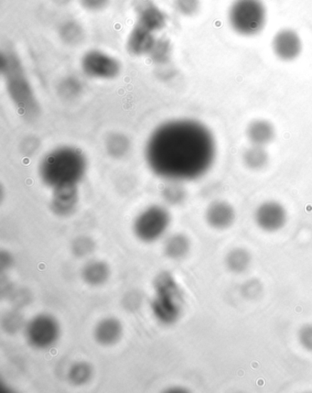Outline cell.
<instances>
[{"instance_id": "14", "label": "cell", "mask_w": 312, "mask_h": 393, "mask_svg": "<svg viewBox=\"0 0 312 393\" xmlns=\"http://www.w3.org/2000/svg\"><path fill=\"white\" fill-rule=\"evenodd\" d=\"M156 40L155 33L135 23L128 35L125 48L131 56H147Z\"/></svg>"}, {"instance_id": "12", "label": "cell", "mask_w": 312, "mask_h": 393, "mask_svg": "<svg viewBox=\"0 0 312 393\" xmlns=\"http://www.w3.org/2000/svg\"><path fill=\"white\" fill-rule=\"evenodd\" d=\"M79 203L78 185H67L53 189L51 210L58 216L67 217L76 212Z\"/></svg>"}, {"instance_id": "29", "label": "cell", "mask_w": 312, "mask_h": 393, "mask_svg": "<svg viewBox=\"0 0 312 393\" xmlns=\"http://www.w3.org/2000/svg\"><path fill=\"white\" fill-rule=\"evenodd\" d=\"M80 6L85 11L96 14L104 11L110 4L111 0H78Z\"/></svg>"}, {"instance_id": "1", "label": "cell", "mask_w": 312, "mask_h": 393, "mask_svg": "<svg viewBox=\"0 0 312 393\" xmlns=\"http://www.w3.org/2000/svg\"><path fill=\"white\" fill-rule=\"evenodd\" d=\"M217 140L207 125L192 118H177L159 125L145 145V161L163 180L194 181L214 164Z\"/></svg>"}, {"instance_id": "7", "label": "cell", "mask_w": 312, "mask_h": 393, "mask_svg": "<svg viewBox=\"0 0 312 393\" xmlns=\"http://www.w3.org/2000/svg\"><path fill=\"white\" fill-rule=\"evenodd\" d=\"M80 66L83 75L101 81L117 79L122 72V65L117 57L98 49H91L83 53Z\"/></svg>"}, {"instance_id": "20", "label": "cell", "mask_w": 312, "mask_h": 393, "mask_svg": "<svg viewBox=\"0 0 312 393\" xmlns=\"http://www.w3.org/2000/svg\"><path fill=\"white\" fill-rule=\"evenodd\" d=\"M244 166L251 171H261L269 164V153L266 147L251 145L244 152Z\"/></svg>"}, {"instance_id": "13", "label": "cell", "mask_w": 312, "mask_h": 393, "mask_svg": "<svg viewBox=\"0 0 312 393\" xmlns=\"http://www.w3.org/2000/svg\"><path fill=\"white\" fill-rule=\"evenodd\" d=\"M236 219V209L227 201H214L209 204L205 211V220L208 225L214 229H228L234 225Z\"/></svg>"}, {"instance_id": "25", "label": "cell", "mask_w": 312, "mask_h": 393, "mask_svg": "<svg viewBox=\"0 0 312 393\" xmlns=\"http://www.w3.org/2000/svg\"><path fill=\"white\" fill-rule=\"evenodd\" d=\"M162 197L168 204H179L184 201L186 192L181 182L168 181V184L163 188Z\"/></svg>"}, {"instance_id": "24", "label": "cell", "mask_w": 312, "mask_h": 393, "mask_svg": "<svg viewBox=\"0 0 312 393\" xmlns=\"http://www.w3.org/2000/svg\"><path fill=\"white\" fill-rule=\"evenodd\" d=\"M93 376V367L85 361H78L73 364L68 372V379L73 385H85Z\"/></svg>"}, {"instance_id": "17", "label": "cell", "mask_w": 312, "mask_h": 393, "mask_svg": "<svg viewBox=\"0 0 312 393\" xmlns=\"http://www.w3.org/2000/svg\"><path fill=\"white\" fill-rule=\"evenodd\" d=\"M110 277V268L102 261H92L83 268V280L89 285L100 286L108 282Z\"/></svg>"}, {"instance_id": "27", "label": "cell", "mask_w": 312, "mask_h": 393, "mask_svg": "<svg viewBox=\"0 0 312 393\" xmlns=\"http://www.w3.org/2000/svg\"><path fill=\"white\" fill-rule=\"evenodd\" d=\"M175 8L182 17H194L201 11L202 0H175Z\"/></svg>"}, {"instance_id": "15", "label": "cell", "mask_w": 312, "mask_h": 393, "mask_svg": "<svg viewBox=\"0 0 312 393\" xmlns=\"http://www.w3.org/2000/svg\"><path fill=\"white\" fill-rule=\"evenodd\" d=\"M246 136L251 145L266 147L274 142L276 127L269 120L257 118L247 125Z\"/></svg>"}, {"instance_id": "10", "label": "cell", "mask_w": 312, "mask_h": 393, "mask_svg": "<svg viewBox=\"0 0 312 393\" xmlns=\"http://www.w3.org/2000/svg\"><path fill=\"white\" fill-rule=\"evenodd\" d=\"M254 219L256 226L263 231L274 233L287 224L288 212L282 204L269 200L257 206Z\"/></svg>"}, {"instance_id": "28", "label": "cell", "mask_w": 312, "mask_h": 393, "mask_svg": "<svg viewBox=\"0 0 312 393\" xmlns=\"http://www.w3.org/2000/svg\"><path fill=\"white\" fill-rule=\"evenodd\" d=\"M95 243L88 236H79L72 243L73 254L78 258L86 257L94 252Z\"/></svg>"}, {"instance_id": "5", "label": "cell", "mask_w": 312, "mask_h": 393, "mask_svg": "<svg viewBox=\"0 0 312 393\" xmlns=\"http://www.w3.org/2000/svg\"><path fill=\"white\" fill-rule=\"evenodd\" d=\"M155 295L151 302L154 316L163 325H173L181 318L183 295L175 277L162 271L154 280Z\"/></svg>"}, {"instance_id": "18", "label": "cell", "mask_w": 312, "mask_h": 393, "mask_svg": "<svg viewBox=\"0 0 312 393\" xmlns=\"http://www.w3.org/2000/svg\"><path fill=\"white\" fill-rule=\"evenodd\" d=\"M191 251V241L187 236L177 233L170 236L164 243V253L172 260H181Z\"/></svg>"}, {"instance_id": "11", "label": "cell", "mask_w": 312, "mask_h": 393, "mask_svg": "<svg viewBox=\"0 0 312 393\" xmlns=\"http://www.w3.org/2000/svg\"><path fill=\"white\" fill-rule=\"evenodd\" d=\"M136 24L153 33H160L167 27L168 15L151 0H143L136 6Z\"/></svg>"}, {"instance_id": "19", "label": "cell", "mask_w": 312, "mask_h": 393, "mask_svg": "<svg viewBox=\"0 0 312 393\" xmlns=\"http://www.w3.org/2000/svg\"><path fill=\"white\" fill-rule=\"evenodd\" d=\"M58 36L66 46H76L85 39V30L79 21L71 19L61 23L58 28Z\"/></svg>"}, {"instance_id": "4", "label": "cell", "mask_w": 312, "mask_h": 393, "mask_svg": "<svg viewBox=\"0 0 312 393\" xmlns=\"http://www.w3.org/2000/svg\"><path fill=\"white\" fill-rule=\"evenodd\" d=\"M228 26L243 38L259 36L269 21V9L264 0H233L227 9Z\"/></svg>"}, {"instance_id": "6", "label": "cell", "mask_w": 312, "mask_h": 393, "mask_svg": "<svg viewBox=\"0 0 312 393\" xmlns=\"http://www.w3.org/2000/svg\"><path fill=\"white\" fill-rule=\"evenodd\" d=\"M170 222L169 210L160 204H153L141 211L135 219L134 234L140 241L156 242L168 231Z\"/></svg>"}, {"instance_id": "22", "label": "cell", "mask_w": 312, "mask_h": 393, "mask_svg": "<svg viewBox=\"0 0 312 393\" xmlns=\"http://www.w3.org/2000/svg\"><path fill=\"white\" fill-rule=\"evenodd\" d=\"M252 256L247 249L244 248H236L228 252L225 257V265L228 270L234 273H243L249 270Z\"/></svg>"}, {"instance_id": "31", "label": "cell", "mask_w": 312, "mask_h": 393, "mask_svg": "<svg viewBox=\"0 0 312 393\" xmlns=\"http://www.w3.org/2000/svg\"><path fill=\"white\" fill-rule=\"evenodd\" d=\"M53 3H56L57 6H61V7H63V6H67L70 4L71 2H72V0H53Z\"/></svg>"}, {"instance_id": "8", "label": "cell", "mask_w": 312, "mask_h": 393, "mask_svg": "<svg viewBox=\"0 0 312 393\" xmlns=\"http://www.w3.org/2000/svg\"><path fill=\"white\" fill-rule=\"evenodd\" d=\"M61 328L54 316L41 314L32 318L25 328L28 343L36 350H48L59 340Z\"/></svg>"}, {"instance_id": "23", "label": "cell", "mask_w": 312, "mask_h": 393, "mask_svg": "<svg viewBox=\"0 0 312 393\" xmlns=\"http://www.w3.org/2000/svg\"><path fill=\"white\" fill-rule=\"evenodd\" d=\"M172 56V44L168 38L157 39L149 53V58L157 67L169 65Z\"/></svg>"}, {"instance_id": "2", "label": "cell", "mask_w": 312, "mask_h": 393, "mask_svg": "<svg viewBox=\"0 0 312 393\" xmlns=\"http://www.w3.org/2000/svg\"><path fill=\"white\" fill-rule=\"evenodd\" d=\"M88 169V157L75 146L63 145L43 156L38 172L46 187L56 189L67 185H78Z\"/></svg>"}, {"instance_id": "16", "label": "cell", "mask_w": 312, "mask_h": 393, "mask_svg": "<svg viewBox=\"0 0 312 393\" xmlns=\"http://www.w3.org/2000/svg\"><path fill=\"white\" fill-rule=\"evenodd\" d=\"M95 340L104 347L117 344L123 335V325L118 319L106 318L96 325L94 331Z\"/></svg>"}, {"instance_id": "30", "label": "cell", "mask_w": 312, "mask_h": 393, "mask_svg": "<svg viewBox=\"0 0 312 393\" xmlns=\"http://www.w3.org/2000/svg\"><path fill=\"white\" fill-rule=\"evenodd\" d=\"M298 341L302 347L312 352V324L305 325L300 329Z\"/></svg>"}, {"instance_id": "9", "label": "cell", "mask_w": 312, "mask_h": 393, "mask_svg": "<svg viewBox=\"0 0 312 393\" xmlns=\"http://www.w3.org/2000/svg\"><path fill=\"white\" fill-rule=\"evenodd\" d=\"M271 49L276 58L281 62H295L303 52V41L294 28H283L273 36Z\"/></svg>"}, {"instance_id": "21", "label": "cell", "mask_w": 312, "mask_h": 393, "mask_svg": "<svg viewBox=\"0 0 312 393\" xmlns=\"http://www.w3.org/2000/svg\"><path fill=\"white\" fill-rule=\"evenodd\" d=\"M105 151L110 157L122 159L128 155L131 149L130 140L123 133L113 132L106 137Z\"/></svg>"}, {"instance_id": "26", "label": "cell", "mask_w": 312, "mask_h": 393, "mask_svg": "<svg viewBox=\"0 0 312 393\" xmlns=\"http://www.w3.org/2000/svg\"><path fill=\"white\" fill-rule=\"evenodd\" d=\"M83 89L82 83L79 81L76 78L69 76V78H64L62 82L60 83L59 94L63 98L66 99H73L78 97L81 94Z\"/></svg>"}, {"instance_id": "3", "label": "cell", "mask_w": 312, "mask_h": 393, "mask_svg": "<svg viewBox=\"0 0 312 393\" xmlns=\"http://www.w3.org/2000/svg\"><path fill=\"white\" fill-rule=\"evenodd\" d=\"M1 75L6 94L18 113L24 120L31 121L37 118L41 111L40 103L26 73L24 63L12 48L2 50Z\"/></svg>"}]
</instances>
